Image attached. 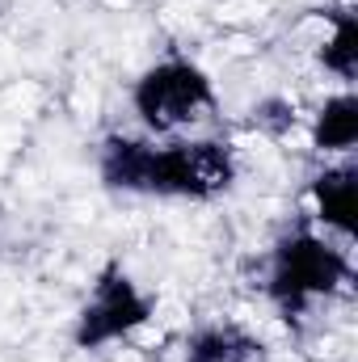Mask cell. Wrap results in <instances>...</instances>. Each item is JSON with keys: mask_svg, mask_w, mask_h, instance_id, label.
Instances as JSON below:
<instances>
[{"mask_svg": "<svg viewBox=\"0 0 358 362\" xmlns=\"http://www.w3.org/2000/svg\"><path fill=\"white\" fill-rule=\"evenodd\" d=\"M101 173L118 189L135 194H165V198H215L224 194L236 165L232 152L215 139H185V144H144V139H110L101 156Z\"/></svg>", "mask_w": 358, "mask_h": 362, "instance_id": "cell-1", "label": "cell"}, {"mask_svg": "<svg viewBox=\"0 0 358 362\" xmlns=\"http://www.w3.org/2000/svg\"><path fill=\"white\" fill-rule=\"evenodd\" d=\"M131 105L152 135H181L215 114V85L190 59H161L135 81Z\"/></svg>", "mask_w": 358, "mask_h": 362, "instance_id": "cell-2", "label": "cell"}, {"mask_svg": "<svg viewBox=\"0 0 358 362\" xmlns=\"http://www.w3.org/2000/svg\"><path fill=\"white\" fill-rule=\"evenodd\" d=\"M346 278H350V262L342 249H333L329 240H321L312 232H295L291 240H282L274 249L270 295L282 308H304L308 299L333 295Z\"/></svg>", "mask_w": 358, "mask_h": 362, "instance_id": "cell-3", "label": "cell"}, {"mask_svg": "<svg viewBox=\"0 0 358 362\" xmlns=\"http://www.w3.org/2000/svg\"><path fill=\"white\" fill-rule=\"evenodd\" d=\"M148 299L135 291V282L122 270H110L97 286H93V299L81 312V325H76V341L81 346H105V341H118V337H131L139 325H148Z\"/></svg>", "mask_w": 358, "mask_h": 362, "instance_id": "cell-4", "label": "cell"}, {"mask_svg": "<svg viewBox=\"0 0 358 362\" xmlns=\"http://www.w3.org/2000/svg\"><path fill=\"white\" fill-rule=\"evenodd\" d=\"M312 189H316V211H321L325 228L350 236V232H354V202H358L354 169H350V165H342V169H325Z\"/></svg>", "mask_w": 358, "mask_h": 362, "instance_id": "cell-5", "label": "cell"}, {"mask_svg": "<svg viewBox=\"0 0 358 362\" xmlns=\"http://www.w3.org/2000/svg\"><path fill=\"white\" fill-rule=\"evenodd\" d=\"M185 362H262V341L241 329H202L190 337Z\"/></svg>", "mask_w": 358, "mask_h": 362, "instance_id": "cell-6", "label": "cell"}, {"mask_svg": "<svg viewBox=\"0 0 358 362\" xmlns=\"http://www.w3.org/2000/svg\"><path fill=\"white\" fill-rule=\"evenodd\" d=\"M354 139H358V97L354 93H337L316 114V148H325V152H350Z\"/></svg>", "mask_w": 358, "mask_h": 362, "instance_id": "cell-7", "label": "cell"}, {"mask_svg": "<svg viewBox=\"0 0 358 362\" xmlns=\"http://www.w3.org/2000/svg\"><path fill=\"white\" fill-rule=\"evenodd\" d=\"M321 59H325V68L337 72L342 81L354 76V68H358V21L350 13H342V17L333 21V34H329L325 51H321Z\"/></svg>", "mask_w": 358, "mask_h": 362, "instance_id": "cell-8", "label": "cell"}]
</instances>
